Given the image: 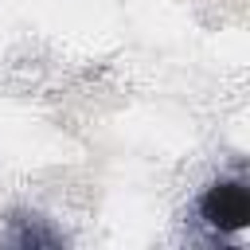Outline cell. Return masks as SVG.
<instances>
[{
    "label": "cell",
    "mask_w": 250,
    "mask_h": 250,
    "mask_svg": "<svg viewBox=\"0 0 250 250\" xmlns=\"http://www.w3.org/2000/svg\"><path fill=\"white\" fill-rule=\"evenodd\" d=\"M199 211L215 230H238V227L250 223V191L238 180H223L203 195Z\"/></svg>",
    "instance_id": "6da1fadb"
}]
</instances>
